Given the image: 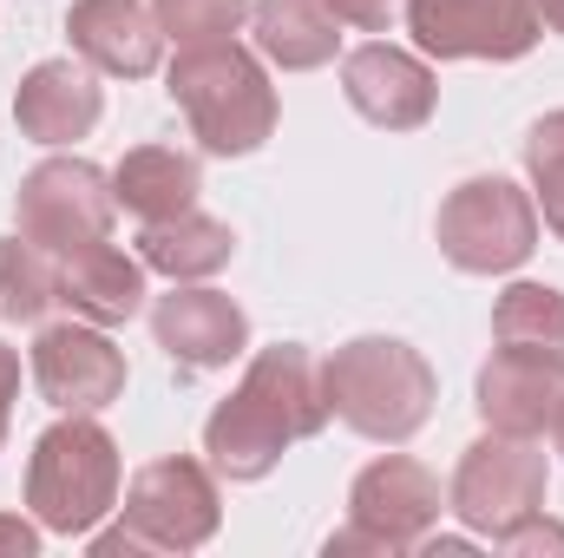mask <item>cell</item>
<instances>
[{
    "label": "cell",
    "mask_w": 564,
    "mask_h": 558,
    "mask_svg": "<svg viewBox=\"0 0 564 558\" xmlns=\"http://www.w3.org/2000/svg\"><path fill=\"white\" fill-rule=\"evenodd\" d=\"M322 427H328L322 362L302 342H276V348H257L243 368V388L210 408L204 453L224 480H263L295 440H315Z\"/></svg>",
    "instance_id": "obj_1"
},
{
    "label": "cell",
    "mask_w": 564,
    "mask_h": 558,
    "mask_svg": "<svg viewBox=\"0 0 564 558\" xmlns=\"http://www.w3.org/2000/svg\"><path fill=\"white\" fill-rule=\"evenodd\" d=\"M322 395H328V415L341 427H355L361 440L401 447L433 420L440 382H433V368H426V355L414 342H401V335H355V342H341L322 362Z\"/></svg>",
    "instance_id": "obj_2"
},
{
    "label": "cell",
    "mask_w": 564,
    "mask_h": 558,
    "mask_svg": "<svg viewBox=\"0 0 564 558\" xmlns=\"http://www.w3.org/2000/svg\"><path fill=\"white\" fill-rule=\"evenodd\" d=\"M171 99L191 119V139L217 158H250L276 132V86L263 73L257 53H243L237 40H204L184 46L164 73Z\"/></svg>",
    "instance_id": "obj_3"
},
{
    "label": "cell",
    "mask_w": 564,
    "mask_h": 558,
    "mask_svg": "<svg viewBox=\"0 0 564 558\" xmlns=\"http://www.w3.org/2000/svg\"><path fill=\"white\" fill-rule=\"evenodd\" d=\"M119 440L99 427L93 415H66L53 420L33 440L26 460V506L46 533L59 539H93L106 513H119Z\"/></svg>",
    "instance_id": "obj_4"
},
{
    "label": "cell",
    "mask_w": 564,
    "mask_h": 558,
    "mask_svg": "<svg viewBox=\"0 0 564 558\" xmlns=\"http://www.w3.org/2000/svg\"><path fill=\"white\" fill-rule=\"evenodd\" d=\"M224 526V500H217V480L204 460L191 453H164L132 473L126 486V506H119V526L112 533H93V552L119 558V552H197L210 546Z\"/></svg>",
    "instance_id": "obj_5"
},
{
    "label": "cell",
    "mask_w": 564,
    "mask_h": 558,
    "mask_svg": "<svg viewBox=\"0 0 564 558\" xmlns=\"http://www.w3.org/2000/svg\"><path fill=\"white\" fill-rule=\"evenodd\" d=\"M440 519V480L408 453H381L355 473L348 486V526L328 533V558L348 552H375V558H401L414 552Z\"/></svg>",
    "instance_id": "obj_6"
},
{
    "label": "cell",
    "mask_w": 564,
    "mask_h": 558,
    "mask_svg": "<svg viewBox=\"0 0 564 558\" xmlns=\"http://www.w3.org/2000/svg\"><path fill=\"white\" fill-rule=\"evenodd\" d=\"M539 250V204L512 178H466L440 204V257L466 277H506Z\"/></svg>",
    "instance_id": "obj_7"
},
{
    "label": "cell",
    "mask_w": 564,
    "mask_h": 558,
    "mask_svg": "<svg viewBox=\"0 0 564 558\" xmlns=\"http://www.w3.org/2000/svg\"><path fill=\"white\" fill-rule=\"evenodd\" d=\"M13 217H20V237L66 257L79 244H99L112 237V217H119V197H112V178L93 164V158H46L20 178V197H13Z\"/></svg>",
    "instance_id": "obj_8"
},
{
    "label": "cell",
    "mask_w": 564,
    "mask_h": 558,
    "mask_svg": "<svg viewBox=\"0 0 564 558\" xmlns=\"http://www.w3.org/2000/svg\"><path fill=\"white\" fill-rule=\"evenodd\" d=\"M453 513L479 539H506L532 513H545V453L525 433H486L459 453Z\"/></svg>",
    "instance_id": "obj_9"
},
{
    "label": "cell",
    "mask_w": 564,
    "mask_h": 558,
    "mask_svg": "<svg viewBox=\"0 0 564 558\" xmlns=\"http://www.w3.org/2000/svg\"><path fill=\"white\" fill-rule=\"evenodd\" d=\"M408 33L426 60H525L545 26L532 0H408Z\"/></svg>",
    "instance_id": "obj_10"
},
{
    "label": "cell",
    "mask_w": 564,
    "mask_h": 558,
    "mask_svg": "<svg viewBox=\"0 0 564 558\" xmlns=\"http://www.w3.org/2000/svg\"><path fill=\"white\" fill-rule=\"evenodd\" d=\"M33 382L59 415H99L126 395V355L99 322H59L33 342Z\"/></svg>",
    "instance_id": "obj_11"
},
{
    "label": "cell",
    "mask_w": 564,
    "mask_h": 558,
    "mask_svg": "<svg viewBox=\"0 0 564 558\" xmlns=\"http://www.w3.org/2000/svg\"><path fill=\"white\" fill-rule=\"evenodd\" d=\"M341 93L381 132H421L433 119V106H440L433 66L414 60V53H401V46H388V40H368V46H355L341 60Z\"/></svg>",
    "instance_id": "obj_12"
},
{
    "label": "cell",
    "mask_w": 564,
    "mask_h": 558,
    "mask_svg": "<svg viewBox=\"0 0 564 558\" xmlns=\"http://www.w3.org/2000/svg\"><path fill=\"white\" fill-rule=\"evenodd\" d=\"M151 335L177 368H230L250 348V315L204 282H177L171 296H158Z\"/></svg>",
    "instance_id": "obj_13"
},
{
    "label": "cell",
    "mask_w": 564,
    "mask_h": 558,
    "mask_svg": "<svg viewBox=\"0 0 564 558\" xmlns=\"http://www.w3.org/2000/svg\"><path fill=\"white\" fill-rule=\"evenodd\" d=\"M479 420L492 433H545L564 401V355H539V348H492V362L479 368Z\"/></svg>",
    "instance_id": "obj_14"
},
{
    "label": "cell",
    "mask_w": 564,
    "mask_h": 558,
    "mask_svg": "<svg viewBox=\"0 0 564 558\" xmlns=\"http://www.w3.org/2000/svg\"><path fill=\"white\" fill-rule=\"evenodd\" d=\"M66 40L93 73L112 79H151L164 60V26L144 0H73Z\"/></svg>",
    "instance_id": "obj_15"
},
{
    "label": "cell",
    "mask_w": 564,
    "mask_h": 558,
    "mask_svg": "<svg viewBox=\"0 0 564 558\" xmlns=\"http://www.w3.org/2000/svg\"><path fill=\"white\" fill-rule=\"evenodd\" d=\"M99 112H106V93H99L93 66H79V60H40L13 93V126L33 144L86 139L99 126Z\"/></svg>",
    "instance_id": "obj_16"
},
{
    "label": "cell",
    "mask_w": 564,
    "mask_h": 558,
    "mask_svg": "<svg viewBox=\"0 0 564 558\" xmlns=\"http://www.w3.org/2000/svg\"><path fill=\"white\" fill-rule=\"evenodd\" d=\"M59 302L79 322H99V329L132 322L144 309V264L126 257L119 244H106V237L99 244H79V250L59 257Z\"/></svg>",
    "instance_id": "obj_17"
},
{
    "label": "cell",
    "mask_w": 564,
    "mask_h": 558,
    "mask_svg": "<svg viewBox=\"0 0 564 558\" xmlns=\"http://www.w3.org/2000/svg\"><path fill=\"white\" fill-rule=\"evenodd\" d=\"M197 191H204V171H197V158L177 151V144H139V151H126L119 171H112L119 211H132V217H144V224L191 211Z\"/></svg>",
    "instance_id": "obj_18"
},
{
    "label": "cell",
    "mask_w": 564,
    "mask_h": 558,
    "mask_svg": "<svg viewBox=\"0 0 564 558\" xmlns=\"http://www.w3.org/2000/svg\"><path fill=\"white\" fill-rule=\"evenodd\" d=\"M230 257H237L230 224L204 217L197 204H191V211H177V217H158V224H144V230H139V264H144V270H158V277H171V282L217 277Z\"/></svg>",
    "instance_id": "obj_19"
},
{
    "label": "cell",
    "mask_w": 564,
    "mask_h": 558,
    "mask_svg": "<svg viewBox=\"0 0 564 558\" xmlns=\"http://www.w3.org/2000/svg\"><path fill=\"white\" fill-rule=\"evenodd\" d=\"M250 33H257V53L276 60L282 73H315L341 46V20L328 13V0H257Z\"/></svg>",
    "instance_id": "obj_20"
},
{
    "label": "cell",
    "mask_w": 564,
    "mask_h": 558,
    "mask_svg": "<svg viewBox=\"0 0 564 558\" xmlns=\"http://www.w3.org/2000/svg\"><path fill=\"white\" fill-rule=\"evenodd\" d=\"M492 342L564 355V289H552V282H512L499 296V309H492Z\"/></svg>",
    "instance_id": "obj_21"
},
{
    "label": "cell",
    "mask_w": 564,
    "mask_h": 558,
    "mask_svg": "<svg viewBox=\"0 0 564 558\" xmlns=\"http://www.w3.org/2000/svg\"><path fill=\"white\" fill-rule=\"evenodd\" d=\"M59 302V264L53 250L7 237L0 244V322H40Z\"/></svg>",
    "instance_id": "obj_22"
},
{
    "label": "cell",
    "mask_w": 564,
    "mask_h": 558,
    "mask_svg": "<svg viewBox=\"0 0 564 558\" xmlns=\"http://www.w3.org/2000/svg\"><path fill=\"white\" fill-rule=\"evenodd\" d=\"M525 171H532V204L545 211V230L564 244V112H545L525 132Z\"/></svg>",
    "instance_id": "obj_23"
},
{
    "label": "cell",
    "mask_w": 564,
    "mask_h": 558,
    "mask_svg": "<svg viewBox=\"0 0 564 558\" xmlns=\"http://www.w3.org/2000/svg\"><path fill=\"white\" fill-rule=\"evenodd\" d=\"M164 40L177 46H204V40H230L250 20V0H151Z\"/></svg>",
    "instance_id": "obj_24"
},
{
    "label": "cell",
    "mask_w": 564,
    "mask_h": 558,
    "mask_svg": "<svg viewBox=\"0 0 564 558\" xmlns=\"http://www.w3.org/2000/svg\"><path fill=\"white\" fill-rule=\"evenodd\" d=\"M499 552H512V558H525V552H564V526H552L545 513H532L525 526H512L506 539H492Z\"/></svg>",
    "instance_id": "obj_25"
},
{
    "label": "cell",
    "mask_w": 564,
    "mask_h": 558,
    "mask_svg": "<svg viewBox=\"0 0 564 558\" xmlns=\"http://www.w3.org/2000/svg\"><path fill=\"white\" fill-rule=\"evenodd\" d=\"M394 7H401V0H328V13H335L341 26H361V33H381V26L394 20Z\"/></svg>",
    "instance_id": "obj_26"
},
{
    "label": "cell",
    "mask_w": 564,
    "mask_h": 558,
    "mask_svg": "<svg viewBox=\"0 0 564 558\" xmlns=\"http://www.w3.org/2000/svg\"><path fill=\"white\" fill-rule=\"evenodd\" d=\"M33 552H40V526L0 513V558H33Z\"/></svg>",
    "instance_id": "obj_27"
},
{
    "label": "cell",
    "mask_w": 564,
    "mask_h": 558,
    "mask_svg": "<svg viewBox=\"0 0 564 558\" xmlns=\"http://www.w3.org/2000/svg\"><path fill=\"white\" fill-rule=\"evenodd\" d=\"M13 395H20V348L0 342V440H7V420H13Z\"/></svg>",
    "instance_id": "obj_28"
},
{
    "label": "cell",
    "mask_w": 564,
    "mask_h": 558,
    "mask_svg": "<svg viewBox=\"0 0 564 558\" xmlns=\"http://www.w3.org/2000/svg\"><path fill=\"white\" fill-rule=\"evenodd\" d=\"M532 13H539V26L564 33V0H532Z\"/></svg>",
    "instance_id": "obj_29"
},
{
    "label": "cell",
    "mask_w": 564,
    "mask_h": 558,
    "mask_svg": "<svg viewBox=\"0 0 564 558\" xmlns=\"http://www.w3.org/2000/svg\"><path fill=\"white\" fill-rule=\"evenodd\" d=\"M552 440H558V453H564V401H558V415H552Z\"/></svg>",
    "instance_id": "obj_30"
}]
</instances>
